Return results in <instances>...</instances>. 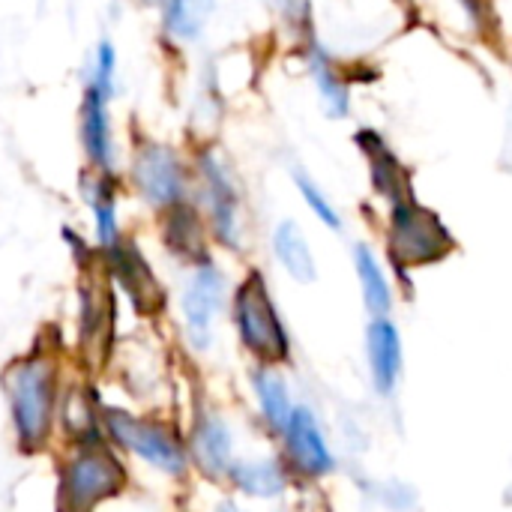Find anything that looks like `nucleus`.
Masks as SVG:
<instances>
[{
    "label": "nucleus",
    "instance_id": "obj_1",
    "mask_svg": "<svg viewBox=\"0 0 512 512\" xmlns=\"http://www.w3.org/2000/svg\"><path fill=\"white\" fill-rule=\"evenodd\" d=\"M384 252L393 267L396 285L408 288L411 273L435 267L456 252V237L447 222L426 207L417 195L387 204L384 213Z\"/></svg>",
    "mask_w": 512,
    "mask_h": 512
},
{
    "label": "nucleus",
    "instance_id": "obj_2",
    "mask_svg": "<svg viewBox=\"0 0 512 512\" xmlns=\"http://www.w3.org/2000/svg\"><path fill=\"white\" fill-rule=\"evenodd\" d=\"M231 324L240 348L264 366H288L294 357L291 330L279 312L267 276L252 267L231 294Z\"/></svg>",
    "mask_w": 512,
    "mask_h": 512
},
{
    "label": "nucleus",
    "instance_id": "obj_3",
    "mask_svg": "<svg viewBox=\"0 0 512 512\" xmlns=\"http://www.w3.org/2000/svg\"><path fill=\"white\" fill-rule=\"evenodd\" d=\"M195 180H198V207L207 219L213 243L228 252H243L246 207L234 168L222 159L219 150L201 147L195 153Z\"/></svg>",
    "mask_w": 512,
    "mask_h": 512
},
{
    "label": "nucleus",
    "instance_id": "obj_4",
    "mask_svg": "<svg viewBox=\"0 0 512 512\" xmlns=\"http://www.w3.org/2000/svg\"><path fill=\"white\" fill-rule=\"evenodd\" d=\"M6 399L12 411L15 438L24 450H39L51 432L54 402H57V372L45 357L18 360L6 378Z\"/></svg>",
    "mask_w": 512,
    "mask_h": 512
},
{
    "label": "nucleus",
    "instance_id": "obj_5",
    "mask_svg": "<svg viewBox=\"0 0 512 512\" xmlns=\"http://www.w3.org/2000/svg\"><path fill=\"white\" fill-rule=\"evenodd\" d=\"M276 441H279V456L297 483L321 486L339 474V456L333 450V441L318 411L309 402H297L288 426L282 429Z\"/></svg>",
    "mask_w": 512,
    "mask_h": 512
},
{
    "label": "nucleus",
    "instance_id": "obj_6",
    "mask_svg": "<svg viewBox=\"0 0 512 512\" xmlns=\"http://www.w3.org/2000/svg\"><path fill=\"white\" fill-rule=\"evenodd\" d=\"M105 429H108L114 444H120L123 450H129L132 456H138L150 468H156L168 477L186 474L189 447L174 435V429L153 423V420L132 417L126 411H117V408L105 411Z\"/></svg>",
    "mask_w": 512,
    "mask_h": 512
},
{
    "label": "nucleus",
    "instance_id": "obj_7",
    "mask_svg": "<svg viewBox=\"0 0 512 512\" xmlns=\"http://www.w3.org/2000/svg\"><path fill=\"white\" fill-rule=\"evenodd\" d=\"M123 489V465L105 447H81L63 468L60 512H93Z\"/></svg>",
    "mask_w": 512,
    "mask_h": 512
},
{
    "label": "nucleus",
    "instance_id": "obj_8",
    "mask_svg": "<svg viewBox=\"0 0 512 512\" xmlns=\"http://www.w3.org/2000/svg\"><path fill=\"white\" fill-rule=\"evenodd\" d=\"M228 300V276L222 267L210 258L198 267H192L189 282L180 294V315H183V333L186 342L195 351H210L216 342V324L225 312Z\"/></svg>",
    "mask_w": 512,
    "mask_h": 512
},
{
    "label": "nucleus",
    "instance_id": "obj_9",
    "mask_svg": "<svg viewBox=\"0 0 512 512\" xmlns=\"http://www.w3.org/2000/svg\"><path fill=\"white\" fill-rule=\"evenodd\" d=\"M135 192L156 210H171L189 201V168L180 153L162 141H141L132 153Z\"/></svg>",
    "mask_w": 512,
    "mask_h": 512
},
{
    "label": "nucleus",
    "instance_id": "obj_10",
    "mask_svg": "<svg viewBox=\"0 0 512 512\" xmlns=\"http://www.w3.org/2000/svg\"><path fill=\"white\" fill-rule=\"evenodd\" d=\"M363 357L372 393L384 402L396 399L405 378V342L393 315L369 318L363 333Z\"/></svg>",
    "mask_w": 512,
    "mask_h": 512
},
{
    "label": "nucleus",
    "instance_id": "obj_11",
    "mask_svg": "<svg viewBox=\"0 0 512 512\" xmlns=\"http://www.w3.org/2000/svg\"><path fill=\"white\" fill-rule=\"evenodd\" d=\"M354 144L363 153L369 189L378 201H384V207L417 195L411 168L399 159V153L390 147V141L375 126H360L354 132Z\"/></svg>",
    "mask_w": 512,
    "mask_h": 512
},
{
    "label": "nucleus",
    "instance_id": "obj_12",
    "mask_svg": "<svg viewBox=\"0 0 512 512\" xmlns=\"http://www.w3.org/2000/svg\"><path fill=\"white\" fill-rule=\"evenodd\" d=\"M189 462L207 480L225 483L237 462V441L231 423L219 411H204L189 432Z\"/></svg>",
    "mask_w": 512,
    "mask_h": 512
},
{
    "label": "nucleus",
    "instance_id": "obj_13",
    "mask_svg": "<svg viewBox=\"0 0 512 512\" xmlns=\"http://www.w3.org/2000/svg\"><path fill=\"white\" fill-rule=\"evenodd\" d=\"M300 57L306 63L309 81L318 93L324 114L330 120H348L351 108H354V90H351V78L342 69V63L336 60V54L315 36L300 48Z\"/></svg>",
    "mask_w": 512,
    "mask_h": 512
},
{
    "label": "nucleus",
    "instance_id": "obj_14",
    "mask_svg": "<svg viewBox=\"0 0 512 512\" xmlns=\"http://www.w3.org/2000/svg\"><path fill=\"white\" fill-rule=\"evenodd\" d=\"M105 255H108V264H111L117 285L129 294L135 309L144 315H156L165 306V288L159 285L156 273L150 270V264L138 252V246L120 237L114 246L105 249Z\"/></svg>",
    "mask_w": 512,
    "mask_h": 512
},
{
    "label": "nucleus",
    "instance_id": "obj_15",
    "mask_svg": "<svg viewBox=\"0 0 512 512\" xmlns=\"http://www.w3.org/2000/svg\"><path fill=\"white\" fill-rule=\"evenodd\" d=\"M237 495L249 498V501H282L288 498V492L297 486L294 474L288 471V465L282 462V456H246L234 462L228 480H225Z\"/></svg>",
    "mask_w": 512,
    "mask_h": 512
},
{
    "label": "nucleus",
    "instance_id": "obj_16",
    "mask_svg": "<svg viewBox=\"0 0 512 512\" xmlns=\"http://www.w3.org/2000/svg\"><path fill=\"white\" fill-rule=\"evenodd\" d=\"M249 390H252V399H255V411H258L261 426L267 429L270 438H279L282 429L288 426L297 402H300L294 396V387H291L288 375H285V366L255 363L252 372H249Z\"/></svg>",
    "mask_w": 512,
    "mask_h": 512
},
{
    "label": "nucleus",
    "instance_id": "obj_17",
    "mask_svg": "<svg viewBox=\"0 0 512 512\" xmlns=\"http://www.w3.org/2000/svg\"><path fill=\"white\" fill-rule=\"evenodd\" d=\"M162 237H165V246L180 261H186L189 267H198V264L210 261L213 237H210L207 219H204L198 204L183 201V204L165 210L162 213Z\"/></svg>",
    "mask_w": 512,
    "mask_h": 512
},
{
    "label": "nucleus",
    "instance_id": "obj_18",
    "mask_svg": "<svg viewBox=\"0 0 512 512\" xmlns=\"http://www.w3.org/2000/svg\"><path fill=\"white\" fill-rule=\"evenodd\" d=\"M351 264L360 288V300L369 318H387L396 309V279H390L387 264L375 252L372 243L360 240L351 249Z\"/></svg>",
    "mask_w": 512,
    "mask_h": 512
},
{
    "label": "nucleus",
    "instance_id": "obj_19",
    "mask_svg": "<svg viewBox=\"0 0 512 512\" xmlns=\"http://www.w3.org/2000/svg\"><path fill=\"white\" fill-rule=\"evenodd\" d=\"M270 252L285 276L297 285L318 282V258L306 237V228L297 219H279L270 231Z\"/></svg>",
    "mask_w": 512,
    "mask_h": 512
},
{
    "label": "nucleus",
    "instance_id": "obj_20",
    "mask_svg": "<svg viewBox=\"0 0 512 512\" xmlns=\"http://www.w3.org/2000/svg\"><path fill=\"white\" fill-rule=\"evenodd\" d=\"M111 96L84 84L81 99V144L93 168L111 171L114 165V132H111V114H108Z\"/></svg>",
    "mask_w": 512,
    "mask_h": 512
},
{
    "label": "nucleus",
    "instance_id": "obj_21",
    "mask_svg": "<svg viewBox=\"0 0 512 512\" xmlns=\"http://www.w3.org/2000/svg\"><path fill=\"white\" fill-rule=\"evenodd\" d=\"M81 195L93 210V225H96V240L102 249L114 246L120 240V225H117V186L111 171L93 168L81 180Z\"/></svg>",
    "mask_w": 512,
    "mask_h": 512
},
{
    "label": "nucleus",
    "instance_id": "obj_22",
    "mask_svg": "<svg viewBox=\"0 0 512 512\" xmlns=\"http://www.w3.org/2000/svg\"><path fill=\"white\" fill-rule=\"evenodd\" d=\"M216 12V0H162V27L177 42H198Z\"/></svg>",
    "mask_w": 512,
    "mask_h": 512
},
{
    "label": "nucleus",
    "instance_id": "obj_23",
    "mask_svg": "<svg viewBox=\"0 0 512 512\" xmlns=\"http://www.w3.org/2000/svg\"><path fill=\"white\" fill-rule=\"evenodd\" d=\"M288 174H291V183H294L300 201L306 204V210H309L327 231L342 234V231H345V216L339 213V207H336V201L327 195V189L312 177V171H309L306 165H297V162H294Z\"/></svg>",
    "mask_w": 512,
    "mask_h": 512
},
{
    "label": "nucleus",
    "instance_id": "obj_24",
    "mask_svg": "<svg viewBox=\"0 0 512 512\" xmlns=\"http://www.w3.org/2000/svg\"><path fill=\"white\" fill-rule=\"evenodd\" d=\"M81 330L84 339H93L96 348H102L111 333V297L96 279L81 291Z\"/></svg>",
    "mask_w": 512,
    "mask_h": 512
},
{
    "label": "nucleus",
    "instance_id": "obj_25",
    "mask_svg": "<svg viewBox=\"0 0 512 512\" xmlns=\"http://www.w3.org/2000/svg\"><path fill=\"white\" fill-rule=\"evenodd\" d=\"M87 84L114 96L117 90V48L102 39L96 48H93V60H90V72H87Z\"/></svg>",
    "mask_w": 512,
    "mask_h": 512
},
{
    "label": "nucleus",
    "instance_id": "obj_26",
    "mask_svg": "<svg viewBox=\"0 0 512 512\" xmlns=\"http://www.w3.org/2000/svg\"><path fill=\"white\" fill-rule=\"evenodd\" d=\"M372 495L393 512H411L417 507V489L399 480H384L381 486H375Z\"/></svg>",
    "mask_w": 512,
    "mask_h": 512
},
{
    "label": "nucleus",
    "instance_id": "obj_27",
    "mask_svg": "<svg viewBox=\"0 0 512 512\" xmlns=\"http://www.w3.org/2000/svg\"><path fill=\"white\" fill-rule=\"evenodd\" d=\"M453 3L459 6V12L468 18V24L474 30H489V24H492V6H489V0H453Z\"/></svg>",
    "mask_w": 512,
    "mask_h": 512
},
{
    "label": "nucleus",
    "instance_id": "obj_28",
    "mask_svg": "<svg viewBox=\"0 0 512 512\" xmlns=\"http://www.w3.org/2000/svg\"><path fill=\"white\" fill-rule=\"evenodd\" d=\"M216 512H249V510H243L237 501H222V504L216 507Z\"/></svg>",
    "mask_w": 512,
    "mask_h": 512
}]
</instances>
